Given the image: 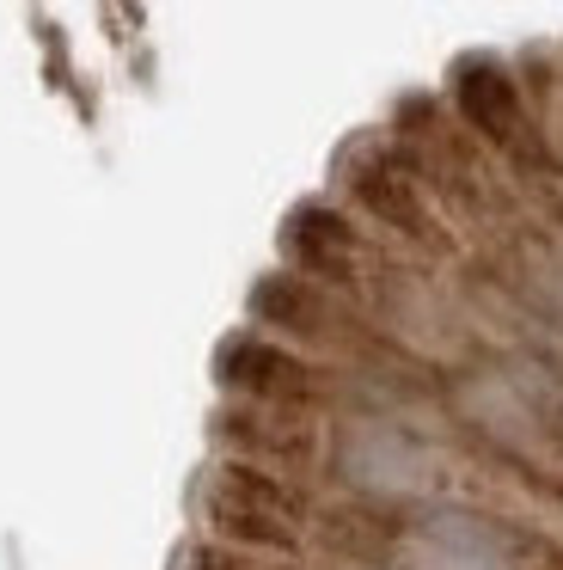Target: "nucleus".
<instances>
[{
	"label": "nucleus",
	"instance_id": "1",
	"mask_svg": "<svg viewBox=\"0 0 563 570\" xmlns=\"http://www.w3.org/2000/svg\"><path fill=\"white\" fill-rule=\"evenodd\" d=\"M203 515L220 546L233 552H269V558H300V521L306 497L294 491L282 472L245 466V460H220L208 479Z\"/></svg>",
	"mask_w": 563,
	"mask_h": 570
},
{
	"label": "nucleus",
	"instance_id": "2",
	"mask_svg": "<svg viewBox=\"0 0 563 570\" xmlns=\"http://www.w3.org/2000/svg\"><path fill=\"white\" fill-rule=\"evenodd\" d=\"M215 381L227 386L239 405H269V411H306L313 417L330 399V374L294 356L288 344L264 332H233L215 344Z\"/></svg>",
	"mask_w": 563,
	"mask_h": 570
},
{
	"label": "nucleus",
	"instance_id": "3",
	"mask_svg": "<svg viewBox=\"0 0 563 570\" xmlns=\"http://www.w3.org/2000/svg\"><path fill=\"white\" fill-rule=\"evenodd\" d=\"M447 99L472 136H484L502 154H526V141H533L526 129L533 124H526V105H521V87H514L508 62H496V56H460L447 75Z\"/></svg>",
	"mask_w": 563,
	"mask_h": 570
},
{
	"label": "nucleus",
	"instance_id": "4",
	"mask_svg": "<svg viewBox=\"0 0 563 570\" xmlns=\"http://www.w3.org/2000/svg\"><path fill=\"white\" fill-rule=\"evenodd\" d=\"M215 442L245 466H282L313 472L318 460V423L306 411H269V405H227L215 411Z\"/></svg>",
	"mask_w": 563,
	"mask_h": 570
},
{
	"label": "nucleus",
	"instance_id": "5",
	"mask_svg": "<svg viewBox=\"0 0 563 570\" xmlns=\"http://www.w3.org/2000/svg\"><path fill=\"white\" fill-rule=\"evenodd\" d=\"M282 258L318 288H349L362 271V227L330 203H294L282 222Z\"/></svg>",
	"mask_w": 563,
	"mask_h": 570
},
{
	"label": "nucleus",
	"instance_id": "6",
	"mask_svg": "<svg viewBox=\"0 0 563 570\" xmlns=\"http://www.w3.org/2000/svg\"><path fill=\"white\" fill-rule=\"evenodd\" d=\"M245 313H251V325H264V332H276V337H294V344H337L343 337L337 301L294 271L257 276V283L245 288Z\"/></svg>",
	"mask_w": 563,
	"mask_h": 570
},
{
	"label": "nucleus",
	"instance_id": "7",
	"mask_svg": "<svg viewBox=\"0 0 563 570\" xmlns=\"http://www.w3.org/2000/svg\"><path fill=\"white\" fill-rule=\"evenodd\" d=\"M349 197L362 203L379 227H392V234L416 239V246H428V252L447 246V234H441L435 215H428V203H423V190H416V173H411L404 154H379V160L355 166Z\"/></svg>",
	"mask_w": 563,
	"mask_h": 570
},
{
	"label": "nucleus",
	"instance_id": "8",
	"mask_svg": "<svg viewBox=\"0 0 563 570\" xmlns=\"http://www.w3.org/2000/svg\"><path fill=\"white\" fill-rule=\"evenodd\" d=\"M313 528H318V546H325L330 558H343V564H355V570H386L392 558H398L411 521H398L379 503H337V509H325Z\"/></svg>",
	"mask_w": 563,
	"mask_h": 570
},
{
	"label": "nucleus",
	"instance_id": "9",
	"mask_svg": "<svg viewBox=\"0 0 563 570\" xmlns=\"http://www.w3.org/2000/svg\"><path fill=\"white\" fill-rule=\"evenodd\" d=\"M171 564L178 570H257L251 552H233V546H220V540H190Z\"/></svg>",
	"mask_w": 563,
	"mask_h": 570
}]
</instances>
